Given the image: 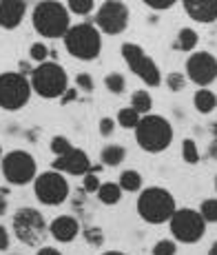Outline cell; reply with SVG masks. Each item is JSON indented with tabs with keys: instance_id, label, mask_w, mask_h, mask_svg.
<instances>
[{
	"instance_id": "obj_1",
	"label": "cell",
	"mask_w": 217,
	"mask_h": 255,
	"mask_svg": "<svg viewBox=\"0 0 217 255\" xmlns=\"http://www.w3.org/2000/svg\"><path fill=\"white\" fill-rule=\"evenodd\" d=\"M31 22L42 38H65L71 27V11L60 0H40L33 7Z\"/></svg>"
},
{
	"instance_id": "obj_2",
	"label": "cell",
	"mask_w": 217,
	"mask_h": 255,
	"mask_svg": "<svg viewBox=\"0 0 217 255\" xmlns=\"http://www.w3.org/2000/svg\"><path fill=\"white\" fill-rule=\"evenodd\" d=\"M135 142L146 153H162L173 142V127L166 118L157 114H146L135 127Z\"/></svg>"
},
{
	"instance_id": "obj_3",
	"label": "cell",
	"mask_w": 217,
	"mask_h": 255,
	"mask_svg": "<svg viewBox=\"0 0 217 255\" xmlns=\"http://www.w3.org/2000/svg\"><path fill=\"white\" fill-rule=\"evenodd\" d=\"M62 40H65V49L69 51V56L85 62L96 60L102 51V31L96 27V22L71 24Z\"/></svg>"
},
{
	"instance_id": "obj_4",
	"label": "cell",
	"mask_w": 217,
	"mask_h": 255,
	"mask_svg": "<svg viewBox=\"0 0 217 255\" xmlns=\"http://www.w3.org/2000/svg\"><path fill=\"white\" fill-rule=\"evenodd\" d=\"M177 211L175 198L164 186H149L137 198V215L149 224H164Z\"/></svg>"
},
{
	"instance_id": "obj_5",
	"label": "cell",
	"mask_w": 217,
	"mask_h": 255,
	"mask_svg": "<svg viewBox=\"0 0 217 255\" xmlns=\"http://www.w3.org/2000/svg\"><path fill=\"white\" fill-rule=\"evenodd\" d=\"M31 80V89L42 98H62V93L69 89V76L65 67H60L58 62L44 60L38 67H33V73L29 76Z\"/></svg>"
},
{
	"instance_id": "obj_6",
	"label": "cell",
	"mask_w": 217,
	"mask_h": 255,
	"mask_svg": "<svg viewBox=\"0 0 217 255\" xmlns=\"http://www.w3.org/2000/svg\"><path fill=\"white\" fill-rule=\"evenodd\" d=\"M31 80L20 71L0 73V109L18 111L31 98Z\"/></svg>"
},
{
	"instance_id": "obj_7",
	"label": "cell",
	"mask_w": 217,
	"mask_h": 255,
	"mask_svg": "<svg viewBox=\"0 0 217 255\" xmlns=\"http://www.w3.org/2000/svg\"><path fill=\"white\" fill-rule=\"evenodd\" d=\"M120 51H122V58H124V62L131 69V73H135L144 85H149V87L162 85L160 67L155 65V60H153L140 45H135V42H124V45L120 47Z\"/></svg>"
},
{
	"instance_id": "obj_8",
	"label": "cell",
	"mask_w": 217,
	"mask_h": 255,
	"mask_svg": "<svg viewBox=\"0 0 217 255\" xmlns=\"http://www.w3.org/2000/svg\"><path fill=\"white\" fill-rule=\"evenodd\" d=\"M11 227H13L16 238L22 244H27V247H38L44 240L47 229H49L47 222H44V215L38 209H31V207L18 209L16 215H13Z\"/></svg>"
},
{
	"instance_id": "obj_9",
	"label": "cell",
	"mask_w": 217,
	"mask_h": 255,
	"mask_svg": "<svg viewBox=\"0 0 217 255\" xmlns=\"http://www.w3.org/2000/svg\"><path fill=\"white\" fill-rule=\"evenodd\" d=\"M169 229L173 233V240L184 244H195L204 238L206 220L195 209H177L173 218L169 220Z\"/></svg>"
},
{
	"instance_id": "obj_10",
	"label": "cell",
	"mask_w": 217,
	"mask_h": 255,
	"mask_svg": "<svg viewBox=\"0 0 217 255\" xmlns=\"http://www.w3.org/2000/svg\"><path fill=\"white\" fill-rule=\"evenodd\" d=\"M2 175L9 184H29L38 178V166L31 153L22 149H13L7 155H2Z\"/></svg>"
},
{
	"instance_id": "obj_11",
	"label": "cell",
	"mask_w": 217,
	"mask_h": 255,
	"mask_svg": "<svg viewBox=\"0 0 217 255\" xmlns=\"http://www.w3.org/2000/svg\"><path fill=\"white\" fill-rule=\"evenodd\" d=\"M33 193L47 207H58L69 198V182L60 171H44L33 180Z\"/></svg>"
},
{
	"instance_id": "obj_12",
	"label": "cell",
	"mask_w": 217,
	"mask_h": 255,
	"mask_svg": "<svg viewBox=\"0 0 217 255\" xmlns=\"http://www.w3.org/2000/svg\"><path fill=\"white\" fill-rule=\"evenodd\" d=\"M96 27L107 36H120L129 27V7L122 0H105L96 11Z\"/></svg>"
},
{
	"instance_id": "obj_13",
	"label": "cell",
	"mask_w": 217,
	"mask_h": 255,
	"mask_svg": "<svg viewBox=\"0 0 217 255\" xmlns=\"http://www.w3.org/2000/svg\"><path fill=\"white\" fill-rule=\"evenodd\" d=\"M186 78L197 87H209L217 80V58L211 51H193L186 60Z\"/></svg>"
},
{
	"instance_id": "obj_14",
	"label": "cell",
	"mask_w": 217,
	"mask_h": 255,
	"mask_svg": "<svg viewBox=\"0 0 217 255\" xmlns=\"http://www.w3.org/2000/svg\"><path fill=\"white\" fill-rule=\"evenodd\" d=\"M53 169L60 171V173H69V175H85L91 171V160L82 149H76L73 146L69 153L58 155L53 160Z\"/></svg>"
},
{
	"instance_id": "obj_15",
	"label": "cell",
	"mask_w": 217,
	"mask_h": 255,
	"mask_svg": "<svg viewBox=\"0 0 217 255\" xmlns=\"http://www.w3.org/2000/svg\"><path fill=\"white\" fill-rule=\"evenodd\" d=\"M182 7L195 22L211 24L217 20V0H182Z\"/></svg>"
},
{
	"instance_id": "obj_16",
	"label": "cell",
	"mask_w": 217,
	"mask_h": 255,
	"mask_svg": "<svg viewBox=\"0 0 217 255\" xmlns=\"http://www.w3.org/2000/svg\"><path fill=\"white\" fill-rule=\"evenodd\" d=\"M24 13H27L24 0H0V27L2 29H16L22 22Z\"/></svg>"
},
{
	"instance_id": "obj_17",
	"label": "cell",
	"mask_w": 217,
	"mask_h": 255,
	"mask_svg": "<svg viewBox=\"0 0 217 255\" xmlns=\"http://www.w3.org/2000/svg\"><path fill=\"white\" fill-rule=\"evenodd\" d=\"M49 233L53 235V240L58 242H71L76 240V235L80 233V224L73 215H58L51 224H49Z\"/></svg>"
},
{
	"instance_id": "obj_18",
	"label": "cell",
	"mask_w": 217,
	"mask_h": 255,
	"mask_svg": "<svg viewBox=\"0 0 217 255\" xmlns=\"http://www.w3.org/2000/svg\"><path fill=\"white\" fill-rule=\"evenodd\" d=\"M193 105H195V109L200 111L202 116L213 114V111L217 109V96L209 89V87H200V89L195 91V96H193Z\"/></svg>"
},
{
	"instance_id": "obj_19",
	"label": "cell",
	"mask_w": 217,
	"mask_h": 255,
	"mask_svg": "<svg viewBox=\"0 0 217 255\" xmlns=\"http://www.w3.org/2000/svg\"><path fill=\"white\" fill-rule=\"evenodd\" d=\"M102 166H120L126 160V149L122 144H107L100 153Z\"/></svg>"
},
{
	"instance_id": "obj_20",
	"label": "cell",
	"mask_w": 217,
	"mask_h": 255,
	"mask_svg": "<svg viewBox=\"0 0 217 255\" xmlns=\"http://www.w3.org/2000/svg\"><path fill=\"white\" fill-rule=\"evenodd\" d=\"M122 186L117 182H105L100 186V191H98V200H100L102 204H108V207H113V204H117L122 200Z\"/></svg>"
},
{
	"instance_id": "obj_21",
	"label": "cell",
	"mask_w": 217,
	"mask_h": 255,
	"mask_svg": "<svg viewBox=\"0 0 217 255\" xmlns=\"http://www.w3.org/2000/svg\"><path fill=\"white\" fill-rule=\"evenodd\" d=\"M197 42H200V36H197L195 29H191V27H182L180 31H177L175 49H180V51H193V49L197 47Z\"/></svg>"
},
{
	"instance_id": "obj_22",
	"label": "cell",
	"mask_w": 217,
	"mask_h": 255,
	"mask_svg": "<svg viewBox=\"0 0 217 255\" xmlns=\"http://www.w3.org/2000/svg\"><path fill=\"white\" fill-rule=\"evenodd\" d=\"M117 184L122 186V191H129V193H137L142 189V175L137 173L135 169H126L120 173V180Z\"/></svg>"
},
{
	"instance_id": "obj_23",
	"label": "cell",
	"mask_w": 217,
	"mask_h": 255,
	"mask_svg": "<svg viewBox=\"0 0 217 255\" xmlns=\"http://www.w3.org/2000/svg\"><path fill=\"white\" fill-rule=\"evenodd\" d=\"M131 107H133V109H135L140 116L151 114V109H153V98H151V93L144 91V89L135 91V93L131 96Z\"/></svg>"
},
{
	"instance_id": "obj_24",
	"label": "cell",
	"mask_w": 217,
	"mask_h": 255,
	"mask_svg": "<svg viewBox=\"0 0 217 255\" xmlns=\"http://www.w3.org/2000/svg\"><path fill=\"white\" fill-rule=\"evenodd\" d=\"M140 114H137L133 107H124V109H120L117 111V118H115V122L122 127V129H133L135 131V127L140 125Z\"/></svg>"
},
{
	"instance_id": "obj_25",
	"label": "cell",
	"mask_w": 217,
	"mask_h": 255,
	"mask_svg": "<svg viewBox=\"0 0 217 255\" xmlns=\"http://www.w3.org/2000/svg\"><path fill=\"white\" fill-rule=\"evenodd\" d=\"M100 169L102 166H91V171L82 175V191H85V193H98V191H100L102 182H100V178H98V171Z\"/></svg>"
},
{
	"instance_id": "obj_26",
	"label": "cell",
	"mask_w": 217,
	"mask_h": 255,
	"mask_svg": "<svg viewBox=\"0 0 217 255\" xmlns=\"http://www.w3.org/2000/svg\"><path fill=\"white\" fill-rule=\"evenodd\" d=\"M105 87H107V91H111V93H115V96H120V93H124V89H126V80H124V76H122V73L113 71V73H107Z\"/></svg>"
},
{
	"instance_id": "obj_27",
	"label": "cell",
	"mask_w": 217,
	"mask_h": 255,
	"mask_svg": "<svg viewBox=\"0 0 217 255\" xmlns=\"http://www.w3.org/2000/svg\"><path fill=\"white\" fill-rule=\"evenodd\" d=\"M182 160H184L186 164H197L200 162V149H197L195 140L186 138L182 142Z\"/></svg>"
},
{
	"instance_id": "obj_28",
	"label": "cell",
	"mask_w": 217,
	"mask_h": 255,
	"mask_svg": "<svg viewBox=\"0 0 217 255\" xmlns=\"http://www.w3.org/2000/svg\"><path fill=\"white\" fill-rule=\"evenodd\" d=\"M67 7L76 16H89L93 11V0H67Z\"/></svg>"
},
{
	"instance_id": "obj_29",
	"label": "cell",
	"mask_w": 217,
	"mask_h": 255,
	"mask_svg": "<svg viewBox=\"0 0 217 255\" xmlns=\"http://www.w3.org/2000/svg\"><path fill=\"white\" fill-rule=\"evenodd\" d=\"M202 213V218L206 220V222H217V198H209L204 200V202L200 204V209H197Z\"/></svg>"
},
{
	"instance_id": "obj_30",
	"label": "cell",
	"mask_w": 217,
	"mask_h": 255,
	"mask_svg": "<svg viewBox=\"0 0 217 255\" xmlns=\"http://www.w3.org/2000/svg\"><path fill=\"white\" fill-rule=\"evenodd\" d=\"M85 240L91 244V247H102V244H105V233H102L100 227H87Z\"/></svg>"
},
{
	"instance_id": "obj_31",
	"label": "cell",
	"mask_w": 217,
	"mask_h": 255,
	"mask_svg": "<svg viewBox=\"0 0 217 255\" xmlns=\"http://www.w3.org/2000/svg\"><path fill=\"white\" fill-rule=\"evenodd\" d=\"M73 146H71V142H69L65 135H56V138L51 140V151H53V155H65V153H69Z\"/></svg>"
},
{
	"instance_id": "obj_32",
	"label": "cell",
	"mask_w": 217,
	"mask_h": 255,
	"mask_svg": "<svg viewBox=\"0 0 217 255\" xmlns=\"http://www.w3.org/2000/svg\"><path fill=\"white\" fill-rule=\"evenodd\" d=\"M177 253V244L175 240H160L153 247V255H175Z\"/></svg>"
},
{
	"instance_id": "obj_33",
	"label": "cell",
	"mask_w": 217,
	"mask_h": 255,
	"mask_svg": "<svg viewBox=\"0 0 217 255\" xmlns=\"http://www.w3.org/2000/svg\"><path fill=\"white\" fill-rule=\"evenodd\" d=\"M166 87H169L171 91H184V87H186V78H184V73H177V71H173V73H169L166 76Z\"/></svg>"
},
{
	"instance_id": "obj_34",
	"label": "cell",
	"mask_w": 217,
	"mask_h": 255,
	"mask_svg": "<svg viewBox=\"0 0 217 255\" xmlns=\"http://www.w3.org/2000/svg\"><path fill=\"white\" fill-rule=\"evenodd\" d=\"M29 56H31V60H36L40 65V62H44L49 58V49L44 42H33L31 49H29Z\"/></svg>"
},
{
	"instance_id": "obj_35",
	"label": "cell",
	"mask_w": 217,
	"mask_h": 255,
	"mask_svg": "<svg viewBox=\"0 0 217 255\" xmlns=\"http://www.w3.org/2000/svg\"><path fill=\"white\" fill-rule=\"evenodd\" d=\"M142 2L153 11H166V9L175 7V2H180V0H142Z\"/></svg>"
},
{
	"instance_id": "obj_36",
	"label": "cell",
	"mask_w": 217,
	"mask_h": 255,
	"mask_svg": "<svg viewBox=\"0 0 217 255\" xmlns=\"http://www.w3.org/2000/svg\"><path fill=\"white\" fill-rule=\"evenodd\" d=\"M76 87L80 91H85V93H91L96 87H93V78L89 76V73H78L76 76Z\"/></svg>"
},
{
	"instance_id": "obj_37",
	"label": "cell",
	"mask_w": 217,
	"mask_h": 255,
	"mask_svg": "<svg viewBox=\"0 0 217 255\" xmlns=\"http://www.w3.org/2000/svg\"><path fill=\"white\" fill-rule=\"evenodd\" d=\"M115 125L117 122L113 120V118H102L100 120V133L102 135H111L113 131H115Z\"/></svg>"
},
{
	"instance_id": "obj_38",
	"label": "cell",
	"mask_w": 217,
	"mask_h": 255,
	"mask_svg": "<svg viewBox=\"0 0 217 255\" xmlns=\"http://www.w3.org/2000/svg\"><path fill=\"white\" fill-rule=\"evenodd\" d=\"M9 249V233H7V229L0 224V251H7Z\"/></svg>"
},
{
	"instance_id": "obj_39",
	"label": "cell",
	"mask_w": 217,
	"mask_h": 255,
	"mask_svg": "<svg viewBox=\"0 0 217 255\" xmlns=\"http://www.w3.org/2000/svg\"><path fill=\"white\" fill-rule=\"evenodd\" d=\"M76 96H78V87H76V89H67L65 93H62L60 102H62V105H69V102L76 100Z\"/></svg>"
},
{
	"instance_id": "obj_40",
	"label": "cell",
	"mask_w": 217,
	"mask_h": 255,
	"mask_svg": "<svg viewBox=\"0 0 217 255\" xmlns=\"http://www.w3.org/2000/svg\"><path fill=\"white\" fill-rule=\"evenodd\" d=\"M36 255H62L58 249H53V247H42V249H38V253Z\"/></svg>"
},
{
	"instance_id": "obj_41",
	"label": "cell",
	"mask_w": 217,
	"mask_h": 255,
	"mask_svg": "<svg viewBox=\"0 0 217 255\" xmlns=\"http://www.w3.org/2000/svg\"><path fill=\"white\" fill-rule=\"evenodd\" d=\"M20 73H24V76H31V73H33L31 65H29V62H20Z\"/></svg>"
},
{
	"instance_id": "obj_42",
	"label": "cell",
	"mask_w": 217,
	"mask_h": 255,
	"mask_svg": "<svg viewBox=\"0 0 217 255\" xmlns=\"http://www.w3.org/2000/svg\"><path fill=\"white\" fill-rule=\"evenodd\" d=\"M7 213V195L0 193V215Z\"/></svg>"
},
{
	"instance_id": "obj_43",
	"label": "cell",
	"mask_w": 217,
	"mask_h": 255,
	"mask_svg": "<svg viewBox=\"0 0 217 255\" xmlns=\"http://www.w3.org/2000/svg\"><path fill=\"white\" fill-rule=\"evenodd\" d=\"M209 153H211V158H215V160H217V140H213V144H211Z\"/></svg>"
},
{
	"instance_id": "obj_44",
	"label": "cell",
	"mask_w": 217,
	"mask_h": 255,
	"mask_svg": "<svg viewBox=\"0 0 217 255\" xmlns=\"http://www.w3.org/2000/svg\"><path fill=\"white\" fill-rule=\"evenodd\" d=\"M209 255H217V240L213 244H211V249H209Z\"/></svg>"
},
{
	"instance_id": "obj_45",
	"label": "cell",
	"mask_w": 217,
	"mask_h": 255,
	"mask_svg": "<svg viewBox=\"0 0 217 255\" xmlns=\"http://www.w3.org/2000/svg\"><path fill=\"white\" fill-rule=\"evenodd\" d=\"M102 255H126V253H122V251H107V253H102Z\"/></svg>"
},
{
	"instance_id": "obj_46",
	"label": "cell",
	"mask_w": 217,
	"mask_h": 255,
	"mask_svg": "<svg viewBox=\"0 0 217 255\" xmlns=\"http://www.w3.org/2000/svg\"><path fill=\"white\" fill-rule=\"evenodd\" d=\"M211 131H213V138L217 140V122H213V127H211Z\"/></svg>"
},
{
	"instance_id": "obj_47",
	"label": "cell",
	"mask_w": 217,
	"mask_h": 255,
	"mask_svg": "<svg viewBox=\"0 0 217 255\" xmlns=\"http://www.w3.org/2000/svg\"><path fill=\"white\" fill-rule=\"evenodd\" d=\"M0 160H2V146H0Z\"/></svg>"
},
{
	"instance_id": "obj_48",
	"label": "cell",
	"mask_w": 217,
	"mask_h": 255,
	"mask_svg": "<svg viewBox=\"0 0 217 255\" xmlns=\"http://www.w3.org/2000/svg\"><path fill=\"white\" fill-rule=\"evenodd\" d=\"M215 191H217V178H215Z\"/></svg>"
}]
</instances>
